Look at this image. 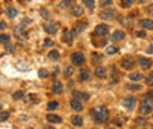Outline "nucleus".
<instances>
[{"label":"nucleus","instance_id":"f257e3e1","mask_svg":"<svg viewBox=\"0 0 153 129\" xmlns=\"http://www.w3.org/2000/svg\"><path fill=\"white\" fill-rule=\"evenodd\" d=\"M91 114H93V119H94L97 123H103V122H106L108 117H109V111H108L106 107H103V106L93 109V110H91Z\"/></svg>","mask_w":153,"mask_h":129},{"label":"nucleus","instance_id":"f03ea898","mask_svg":"<svg viewBox=\"0 0 153 129\" xmlns=\"http://www.w3.org/2000/svg\"><path fill=\"white\" fill-rule=\"evenodd\" d=\"M152 109H153L152 100H150V98H146V97H144V100L141 101V104H140V109H138L140 114L146 116V114H149V113L152 111Z\"/></svg>","mask_w":153,"mask_h":129},{"label":"nucleus","instance_id":"7ed1b4c3","mask_svg":"<svg viewBox=\"0 0 153 129\" xmlns=\"http://www.w3.org/2000/svg\"><path fill=\"white\" fill-rule=\"evenodd\" d=\"M96 35H100V37H106L109 34V27L105 25V24H100L96 27V31H94Z\"/></svg>","mask_w":153,"mask_h":129},{"label":"nucleus","instance_id":"20e7f679","mask_svg":"<svg viewBox=\"0 0 153 129\" xmlns=\"http://www.w3.org/2000/svg\"><path fill=\"white\" fill-rule=\"evenodd\" d=\"M44 29H46L47 34H56L57 29H59V24H57V22H53V21H50V22H47V24L44 25Z\"/></svg>","mask_w":153,"mask_h":129},{"label":"nucleus","instance_id":"39448f33","mask_svg":"<svg viewBox=\"0 0 153 129\" xmlns=\"http://www.w3.org/2000/svg\"><path fill=\"white\" fill-rule=\"evenodd\" d=\"M71 60H72L74 65H84V63H85V57H84V55H82V53H78V52L72 53Z\"/></svg>","mask_w":153,"mask_h":129},{"label":"nucleus","instance_id":"423d86ee","mask_svg":"<svg viewBox=\"0 0 153 129\" xmlns=\"http://www.w3.org/2000/svg\"><path fill=\"white\" fill-rule=\"evenodd\" d=\"M122 104H124V107H125L127 110H133L134 106H135V98H134L133 95H128V97L124 98Z\"/></svg>","mask_w":153,"mask_h":129},{"label":"nucleus","instance_id":"0eeeda50","mask_svg":"<svg viewBox=\"0 0 153 129\" xmlns=\"http://www.w3.org/2000/svg\"><path fill=\"white\" fill-rule=\"evenodd\" d=\"M115 16H116V10H114V9H108V10L100 12V18L105 19V21H112Z\"/></svg>","mask_w":153,"mask_h":129},{"label":"nucleus","instance_id":"6e6552de","mask_svg":"<svg viewBox=\"0 0 153 129\" xmlns=\"http://www.w3.org/2000/svg\"><path fill=\"white\" fill-rule=\"evenodd\" d=\"M121 66L124 68V69H127V71H130L131 68L134 66V59L131 56H127V57H124L122 59V62H121Z\"/></svg>","mask_w":153,"mask_h":129},{"label":"nucleus","instance_id":"1a4fd4ad","mask_svg":"<svg viewBox=\"0 0 153 129\" xmlns=\"http://www.w3.org/2000/svg\"><path fill=\"white\" fill-rule=\"evenodd\" d=\"M137 62H138V65H140L141 68H144V69L150 68V66H152V63H153L152 59H147V57H143V56L137 57Z\"/></svg>","mask_w":153,"mask_h":129},{"label":"nucleus","instance_id":"9d476101","mask_svg":"<svg viewBox=\"0 0 153 129\" xmlns=\"http://www.w3.org/2000/svg\"><path fill=\"white\" fill-rule=\"evenodd\" d=\"M63 43H66L68 46H71L72 44V41H74V34H72V31H69V29H65L63 31Z\"/></svg>","mask_w":153,"mask_h":129},{"label":"nucleus","instance_id":"9b49d317","mask_svg":"<svg viewBox=\"0 0 153 129\" xmlns=\"http://www.w3.org/2000/svg\"><path fill=\"white\" fill-rule=\"evenodd\" d=\"M124 38H125V32L121 31V29H116L111 37V41H122Z\"/></svg>","mask_w":153,"mask_h":129},{"label":"nucleus","instance_id":"f8f14e48","mask_svg":"<svg viewBox=\"0 0 153 129\" xmlns=\"http://www.w3.org/2000/svg\"><path fill=\"white\" fill-rule=\"evenodd\" d=\"M85 28H87V24H85V22H79V24H76L75 27H74L72 34H74V35H78V34H81Z\"/></svg>","mask_w":153,"mask_h":129},{"label":"nucleus","instance_id":"ddd939ff","mask_svg":"<svg viewBox=\"0 0 153 129\" xmlns=\"http://www.w3.org/2000/svg\"><path fill=\"white\" fill-rule=\"evenodd\" d=\"M90 71L88 69H81V72H79V75H78V81L79 82H84V81H87L88 78H90Z\"/></svg>","mask_w":153,"mask_h":129},{"label":"nucleus","instance_id":"4468645a","mask_svg":"<svg viewBox=\"0 0 153 129\" xmlns=\"http://www.w3.org/2000/svg\"><path fill=\"white\" fill-rule=\"evenodd\" d=\"M140 25L143 29H153V21L152 19H141Z\"/></svg>","mask_w":153,"mask_h":129},{"label":"nucleus","instance_id":"2eb2a0df","mask_svg":"<svg viewBox=\"0 0 153 129\" xmlns=\"http://www.w3.org/2000/svg\"><path fill=\"white\" fill-rule=\"evenodd\" d=\"M82 13H84V9L81 6H76V4L72 6V9H71V15L72 16H82Z\"/></svg>","mask_w":153,"mask_h":129},{"label":"nucleus","instance_id":"dca6fc26","mask_svg":"<svg viewBox=\"0 0 153 129\" xmlns=\"http://www.w3.org/2000/svg\"><path fill=\"white\" fill-rule=\"evenodd\" d=\"M71 107H72L75 111L82 110V104H81V101H79V100H76V98H72V100H71Z\"/></svg>","mask_w":153,"mask_h":129},{"label":"nucleus","instance_id":"f3484780","mask_svg":"<svg viewBox=\"0 0 153 129\" xmlns=\"http://www.w3.org/2000/svg\"><path fill=\"white\" fill-rule=\"evenodd\" d=\"M74 98L76 100H88L90 95L87 92H81V91H74Z\"/></svg>","mask_w":153,"mask_h":129},{"label":"nucleus","instance_id":"a211bd4d","mask_svg":"<svg viewBox=\"0 0 153 129\" xmlns=\"http://www.w3.org/2000/svg\"><path fill=\"white\" fill-rule=\"evenodd\" d=\"M106 75H108L106 68H103V66L96 68V76H99V78H106Z\"/></svg>","mask_w":153,"mask_h":129},{"label":"nucleus","instance_id":"6ab92c4d","mask_svg":"<svg viewBox=\"0 0 153 129\" xmlns=\"http://www.w3.org/2000/svg\"><path fill=\"white\" fill-rule=\"evenodd\" d=\"M47 120H49V122H52V123H60V122H62V119H60L59 116L52 114V113H49V114H47Z\"/></svg>","mask_w":153,"mask_h":129},{"label":"nucleus","instance_id":"aec40b11","mask_svg":"<svg viewBox=\"0 0 153 129\" xmlns=\"http://www.w3.org/2000/svg\"><path fill=\"white\" fill-rule=\"evenodd\" d=\"M121 25H124V27H133V18L131 16H125V18H122L121 21Z\"/></svg>","mask_w":153,"mask_h":129},{"label":"nucleus","instance_id":"412c9836","mask_svg":"<svg viewBox=\"0 0 153 129\" xmlns=\"http://www.w3.org/2000/svg\"><path fill=\"white\" fill-rule=\"evenodd\" d=\"M24 31H25V29H24V27H16L13 32H15V35H16V37L25 40V34H24Z\"/></svg>","mask_w":153,"mask_h":129},{"label":"nucleus","instance_id":"4be33fe9","mask_svg":"<svg viewBox=\"0 0 153 129\" xmlns=\"http://www.w3.org/2000/svg\"><path fill=\"white\" fill-rule=\"evenodd\" d=\"M6 15H7V18H16L18 16V10L15 7H9L6 10Z\"/></svg>","mask_w":153,"mask_h":129},{"label":"nucleus","instance_id":"5701e85b","mask_svg":"<svg viewBox=\"0 0 153 129\" xmlns=\"http://www.w3.org/2000/svg\"><path fill=\"white\" fill-rule=\"evenodd\" d=\"M62 88H63V85H62L60 82H55V84L52 85V90H53V92H56V94H60V92H62Z\"/></svg>","mask_w":153,"mask_h":129},{"label":"nucleus","instance_id":"b1692460","mask_svg":"<svg viewBox=\"0 0 153 129\" xmlns=\"http://www.w3.org/2000/svg\"><path fill=\"white\" fill-rule=\"evenodd\" d=\"M59 6H60L62 9H66V7H69V6H74V0H63Z\"/></svg>","mask_w":153,"mask_h":129},{"label":"nucleus","instance_id":"393cba45","mask_svg":"<svg viewBox=\"0 0 153 129\" xmlns=\"http://www.w3.org/2000/svg\"><path fill=\"white\" fill-rule=\"evenodd\" d=\"M72 125L81 126V125H82V117H81V116H74V117H72Z\"/></svg>","mask_w":153,"mask_h":129},{"label":"nucleus","instance_id":"a878e982","mask_svg":"<svg viewBox=\"0 0 153 129\" xmlns=\"http://www.w3.org/2000/svg\"><path fill=\"white\" fill-rule=\"evenodd\" d=\"M91 62H93V65H99V63L102 62V56L99 55V53H93V57H91Z\"/></svg>","mask_w":153,"mask_h":129},{"label":"nucleus","instance_id":"bb28decb","mask_svg":"<svg viewBox=\"0 0 153 129\" xmlns=\"http://www.w3.org/2000/svg\"><path fill=\"white\" fill-rule=\"evenodd\" d=\"M49 57H50L52 60H59V59H60V55H59V52H56V50H52V52L49 53Z\"/></svg>","mask_w":153,"mask_h":129},{"label":"nucleus","instance_id":"cd10ccee","mask_svg":"<svg viewBox=\"0 0 153 129\" xmlns=\"http://www.w3.org/2000/svg\"><path fill=\"white\" fill-rule=\"evenodd\" d=\"M82 3H84V6H87L90 10L94 9V0H82Z\"/></svg>","mask_w":153,"mask_h":129},{"label":"nucleus","instance_id":"c85d7f7f","mask_svg":"<svg viewBox=\"0 0 153 129\" xmlns=\"http://www.w3.org/2000/svg\"><path fill=\"white\" fill-rule=\"evenodd\" d=\"M106 53H108V55H116V53H118V49L114 47V46H108V47H106Z\"/></svg>","mask_w":153,"mask_h":129},{"label":"nucleus","instance_id":"c756f323","mask_svg":"<svg viewBox=\"0 0 153 129\" xmlns=\"http://www.w3.org/2000/svg\"><path fill=\"white\" fill-rule=\"evenodd\" d=\"M130 79H131V81H141V79H143V75L141 74H131L130 75Z\"/></svg>","mask_w":153,"mask_h":129},{"label":"nucleus","instance_id":"7c9ffc66","mask_svg":"<svg viewBox=\"0 0 153 129\" xmlns=\"http://www.w3.org/2000/svg\"><path fill=\"white\" fill-rule=\"evenodd\" d=\"M112 1H114V0H100V1H99V4H100L102 7H106V6H111V4H112Z\"/></svg>","mask_w":153,"mask_h":129},{"label":"nucleus","instance_id":"2f4dec72","mask_svg":"<svg viewBox=\"0 0 153 129\" xmlns=\"http://www.w3.org/2000/svg\"><path fill=\"white\" fill-rule=\"evenodd\" d=\"M0 41H1V43H6V44H7V43L10 41V37H9L7 34H0Z\"/></svg>","mask_w":153,"mask_h":129},{"label":"nucleus","instance_id":"473e14b6","mask_svg":"<svg viewBox=\"0 0 153 129\" xmlns=\"http://www.w3.org/2000/svg\"><path fill=\"white\" fill-rule=\"evenodd\" d=\"M135 123H137L138 126H144V125L147 123V120L143 119V117H138V119H135Z\"/></svg>","mask_w":153,"mask_h":129},{"label":"nucleus","instance_id":"72a5a7b5","mask_svg":"<svg viewBox=\"0 0 153 129\" xmlns=\"http://www.w3.org/2000/svg\"><path fill=\"white\" fill-rule=\"evenodd\" d=\"M72 74H74V68L68 66V68L65 69V76H66V78H69V76H72Z\"/></svg>","mask_w":153,"mask_h":129},{"label":"nucleus","instance_id":"f704fd0d","mask_svg":"<svg viewBox=\"0 0 153 129\" xmlns=\"http://www.w3.org/2000/svg\"><path fill=\"white\" fill-rule=\"evenodd\" d=\"M127 88L128 90H133V91H138L140 90V85H137V84H128Z\"/></svg>","mask_w":153,"mask_h":129},{"label":"nucleus","instance_id":"c9c22d12","mask_svg":"<svg viewBox=\"0 0 153 129\" xmlns=\"http://www.w3.org/2000/svg\"><path fill=\"white\" fill-rule=\"evenodd\" d=\"M9 117V111H0V122L6 120Z\"/></svg>","mask_w":153,"mask_h":129},{"label":"nucleus","instance_id":"e433bc0d","mask_svg":"<svg viewBox=\"0 0 153 129\" xmlns=\"http://www.w3.org/2000/svg\"><path fill=\"white\" fill-rule=\"evenodd\" d=\"M134 0H121V3H122V6L124 7H130L131 4H133Z\"/></svg>","mask_w":153,"mask_h":129},{"label":"nucleus","instance_id":"4c0bfd02","mask_svg":"<svg viewBox=\"0 0 153 129\" xmlns=\"http://www.w3.org/2000/svg\"><path fill=\"white\" fill-rule=\"evenodd\" d=\"M56 107H57V103H56V101H50V103L47 104V109H49V110H55Z\"/></svg>","mask_w":153,"mask_h":129},{"label":"nucleus","instance_id":"58836bf2","mask_svg":"<svg viewBox=\"0 0 153 129\" xmlns=\"http://www.w3.org/2000/svg\"><path fill=\"white\" fill-rule=\"evenodd\" d=\"M146 84H147L149 87H150V85H153V72L149 75L147 78H146Z\"/></svg>","mask_w":153,"mask_h":129},{"label":"nucleus","instance_id":"ea45409f","mask_svg":"<svg viewBox=\"0 0 153 129\" xmlns=\"http://www.w3.org/2000/svg\"><path fill=\"white\" fill-rule=\"evenodd\" d=\"M24 97V91H16V92H13V98L15 100H18V98H22Z\"/></svg>","mask_w":153,"mask_h":129},{"label":"nucleus","instance_id":"a19ab883","mask_svg":"<svg viewBox=\"0 0 153 129\" xmlns=\"http://www.w3.org/2000/svg\"><path fill=\"white\" fill-rule=\"evenodd\" d=\"M38 75H40V78H47V75H49V72H47L46 69H40V72H38Z\"/></svg>","mask_w":153,"mask_h":129},{"label":"nucleus","instance_id":"79ce46f5","mask_svg":"<svg viewBox=\"0 0 153 129\" xmlns=\"http://www.w3.org/2000/svg\"><path fill=\"white\" fill-rule=\"evenodd\" d=\"M52 46H53V41L50 38H46L44 40V47H52Z\"/></svg>","mask_w":153,"mask_h":129},{"label":"nucleus","instance_id":"37998d69","mask_svg":"<svg viewBox=\"0 0 153 129\" xmlns=\"http://www.w3.org/2000/svg\"><path fill=\"white\" fill-rule=\"evenodd\" d=\"M144 97H146V98H150V100L153 101V90H150V91L146 92V95H144Z\"/></svg>","mask_w":153,"mask_h":129},{"label":"nucleus","instance_id":"c03bdc74","mask_svg":"<svg viewBox=\"0 0 153 129\" xmlns=\"http://www.w3.org/2000/svg\"><path fill=\"white\" fill-rule=\"evenodd\" d=\"M147 12H149L150 15H153V4H150V6L147 7Z\"/></svg>","mask_w":153,"mask_h":129},{"label":"nucleus","instance_id":"a18cd8bd","mask_svg":"<svg viewBox=\"0 0 153 129\" xmlns=\"http://www.w3.org/2000/svg\"><path fill=\"white\" fill-rule=\"evenodd\" d=\"M41 15L46 16V18H49V12H47V10H41Z\"/></svg>","mask_w":153,"mask_h":129},{"label":"nucleus","instance_id":"49530a36","mask_svg":"<svg viewBox=\"0 0 153 129\" xmlns=\"http://www.w3.org/2000/svg\"><path fill=\"white\" fill-rule=\"evenodd\" d=\"M137 35H138V37H144V35H146V32H144V31H140Z\"/></svg>","mask_w":153,"mask_h":129},{"label":"nucleus","instance_id":"de8ad7c7","mask_svg":"<svg viewBox=\"0 0 153 129\" xmlns=\"http://www.w3.org/2000/svg\"><path fill=\"white\" fill-rule=\"evenodd\" d=\"M6 28V24L4 22H0V29H4Z\"/></svg>","mask_w":153,"mask_h":129},{"label":"nucleus","instance_id":"09e8293b","mask_svg":"<svg viewBox=\"0 0 153 129\" xmlns=\"http://www.w3.org/2000/svg\"><path fill=\"white\" fill-rule=\"evenodd\" d=\"M140 3H146V1H149V0H138Z\"/></svg>","mask_w":153,"mask_h":129},{"label":"nucleus","instance_id":"8fccbe9b","mask_svg":"<svg viewBox=\"0 0 153 129\" xmlns=\"http://www.w3.org/2000/svg\"><path fill=\"white\" fill-rule=\"evenodd\" d=\"M46 129H55V128H52V126H46Z\"/></svg>","mask_w":153,"mask_h":129},{"label":"nucleus","instance_id":"3c124183","mask_svg":"<svg viewBox=\"0 0 153 129\" xmlns=\"http://www.w3.org/2000/svg\"><path fill=\"white\" fill-rule=\"evenodd\" d=\"M0 109H1V104H0Z\"/></svg>","mask_w":153,"mask_h":129},{"label":"nucleus","instance_id":"603ef678","mask_svg":"<svg viewBox=\"0 0 153 129\" xmlns=\"http://www.w3.org/2000/svg\"><path fill=\"white\" fill-rule=\"evenodd\" d=\"M30 129H33V128H30Z\"/></svg>","mask_w":153,"mask_h":129}]
</instances>
